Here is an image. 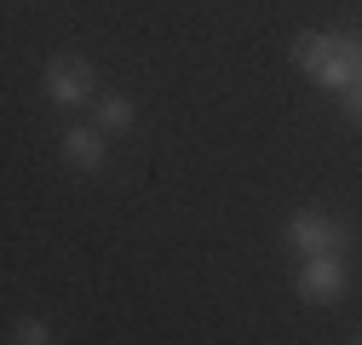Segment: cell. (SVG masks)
I'll use <instances>...</instances> for the list:
<instances>
[{"label": "cell", "instance_id": "cell-5", "mask_svg": "<svg viewBox=\"0 0 362 345\" xmlns=\"http://www.w3.org/2000/svg\"><path fill=\"white\" fill-rule=\"evenodd\" d=\"M64 161L81 167V172H98L104 167V133L98 127H69L64 133Z\"/></svg>", "mask_w": 362, "mask_h": 345}, {"label": "cell", "instance_id": "cell-9", "mask_svg": "<svg viewBox=\"0 0 362 345\" xmlns=\"http://www.w3.org/2000/svg\"><path fill=\"white\" fill-rule=\"evenodd\" d=\"M351 345H362V339H351Z\"/></svg>", "mask_w": 362, "mask_h": 345}, {"label": "cell", "instance_id": "cell-8", "mask_svg": "<svg viewBox=\"0 0 362 345\" xmlns=\"http://www.w3.org/2000/svg\"><path fill=\"white\" fill-rule=\"evenodd\" d=\"M339 110H345V121H356V127H362V81L351 86V93H339Z\"/></svg>", "mask_w": 362, "mask_h": 345}, {"label": "cell", "instance_id": "cell-2", "mask_svg": "<svg viewBox=\"0 0 362 345\" xmlns=\"http://www.w3.org/2000/svg\"><path fill=\"white\" fill-rule=\"evenodd\" d=\"M288 247L299 259H310V253H351V230L339 219H328V213H316V207H299V213H288Z\"/></svg>", "mask_w": 362, "mask_h": 345}, {"label": "cell", "instance_id": "cell-1", "mask_svg": "<svg viewBox=\"0 0 362 345\" xmlns=\"http://www.w3.org/2000/svg\"><path fill=\"white\" fill-rule=\"evenodd\" d=\"M293 64L316 86H328V93H351V86L362 81V40L305 29V35H293Z\"/></svg>", "mask_w": 362, "mask_h": 345}, {"label": "cell", "instance_id": "cell-3", "mask_svg": "<svg viewBox=\"0 0 362 345\" xmlns=\"http://www.w3.org/2000/svg\"><path fill=\"white\" fill-rule=\"evenodd\" d=\"M40 86H47V98L58 110H75V104H86L98 93V75H93V64H86L81 52H58L47 69H40Z\"/></svg>", "mask_w": 362, "mask_h": 345}, {"label": "cell", "instance_id": "cell-4", "mask_svg": "<svg viewBox=\"0 0 362 345\" xmlns=\"http://www.w3.org/2000/svg\"><path fill=\"white\" fill-rule=\"evenodd\" d=\"M293 288H299V299H310V305H334V299H345V288H351L345 253H310V259H299Z\"/></svg>", "mask_w": 362, "mask_h": 345}, {"label": "cell", "instance_id": "cell-6", "mask_svg": "<svg viewBox=\"0 0 362 345\" xmlns=\"http://www.w3.org/2000/svg\"><path fill=\"white\" fill-rule=\"evenodd\" d=\"M139 121V104L132 98H121V93H110V98H98V133H127V127Z\"/></svg>", "mask_w": 362, "mask_h": 345}, {"label": "cell", "instance_id": "cell-7", "mask_svg": "<svg viewBox=\"0 0 362 345\" xmlns=\"http://www.w3.org/2000/svg\"><path fill=\"white\" fill-rule=\"evenodd\" d=\"M12 345H52V328L40 322V317H23V322L12 328Z\"/></svg>", "mask_w": 362, "mask_h": 345}]
</instances>
